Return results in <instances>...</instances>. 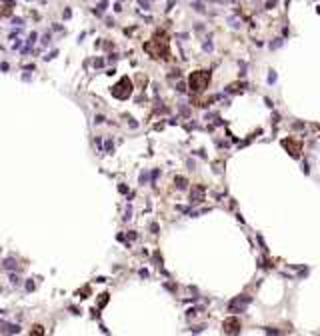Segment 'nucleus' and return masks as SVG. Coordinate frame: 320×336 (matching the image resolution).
I'll list each match as a JSON object with an SVG mask.
<instances>
[{
    "mask_svg": "<svg viewBox=\"0 0 320 336\" xmlns=\"http://www.w3.org/2000/svg\"><path fill=\"white\" fill-rule=\"evenodd\" d=\"M214 2H224V0H214Z\"/></svg>",
    "mask_w": 320,
    "mask_h": 336,
    "instance_id": "33",
    "label": "nucleus"
},
{
    "mask_svg": "<svg viewBox=\"0 0 320 336\" xmlns=\"http://www.w3.org/2000/svg\"><path fill=\"white\" fill-rule=\"evenodd\" d=\"M26 290H28V292H32V290H34V282H32V280H28V282H26Z\"/></svg>",
    "mask_w": 320,
    "mask_h": 336,
    "instance_id": "25",
    "label": "nucleus"
},
{
    "mask_svg": "<svg viewBox=\"0 0 320 336\" xmlns=\"http://www.w3.org/2000/svg\"><path fill=\"white\" fill-rule=\"evenodd\" d=\"M108 60H110V62H114V60H118V54H110V56H108Z\"/></svg>",
    "mask_w": 320,
    "mask_h": 336,
    "instance_id": "30",
    "label": "nucleus"
},
{
    "mask_svg": "<svg viewBox=\"0 0 320 336\" xmlns=\"http://www.w3.org/2000/svg\"><path fill=\"white\" fill-rule=\"evenodd\" d=\"M10 282H12L14 286H18V284H20V278L16 276V274H10Z\"/></svg>",
    "mask_w": 320,
    "mask_h": 336,
    "instance_id": "16",
    "label": "nucleus"
},
{
    "mask_svg": "<svg viewBox=\"0 0 320 336\" xmlns=\"http://www.w3.org/2000/svg\"><path fill=\"white\" fill-rule=\"evenodd\" d=\"M118 190L122 192V194H126V192H128V188H126V186H124V184H120V186H118Z\"/></svg>",
    "mask_w": 320,
    "mask_h": 336,
    "instance_id": "29",
    "label": "nucleus"
},
{
    "mask_svg": "<svg viewBox=\"0 0 320 336\" xmlns=\"http://www.w3.org/2000/svg\"><path fill=\"white\" fill-rule=\"evenodd\" d=\"M104 120H106V118H104L102 114H96V118H94V122H96V124H102Z\"/></svg>",
    "mask_w": 320,
    "mask_h": 336,
    "instance_id": "19",
    "label": "nucleus"
},
{
    "mask_svg": "<svg viewBox=\"0 0 320 336\" xmlns=\"http://www.w3.org/2000/svg\"><path fill=\"white\" fill-rule=\"evenodd\" d=\"M264 332H268V334H280V330H276V328H264Z\"/></svg>",
    "mask_w": 320,
    "mask_h": 336,
    "instance_id": "23",
    "label": "nucleus"
},
{
    "mask_svg": "<svg viewBox=\"0 0 320 336\" xmlns=\"http://www.w3.org/2000/svg\"><path fill=\"white\" fill-rule=\"evenodd\" d=\"M252 302V298L250 296H236L230 300V304H228V312H232V314H240V312H244L246 310V306Z\"/></svg>",
    "mask_w": 320,
    "mask_h": 336,
    "instance_id": "4",
    "label": "nucleus"
},
{
    "mask_svg": "<svg viewBox=\"0 0 320 336\" xmlns=\"http://www.w3.org/2000/svg\"><path fill=\"white\" fill-rule=\"evenodd\" d=\"M174 184H176V188H178V190H186L188 180H186L184 176H176V178H174Z\"/></svg>",
    "mask_w": 320,
    "mask_h": 336,
    "instance_id": "9",
    "label": "nucleus"
},
{
    "mask_svg": "<svg viewBox=\"0 0 320 336\" xmlns=\"http://www.w3.org/2000/svg\"><path fill=\"white\" fill-rule=\"evenodd\" d=\"M144 50H146L152 58H168L170 56V50H168V42H166V38H162V40H158V38H152L150 42H146L144 44Z\"/></svg>",
    "mask_w": 320,
    "mask_h": 336,
    "instance_id": "2",
    "label": "nucleus"
},
{
    "mask_svg": "<svg viewBox=\"0 0 320 336\" xmlns=\"http://www.w3.org/2000/svg\"><path fill=\"white\" fill-rule=\"evenodd\" d=\"M222 328H224L226 334H238L240 332V322L236 320V318H228V320H224Z\"/></svg>",
    "mask_w": 320,
    "mask_h": 336,
    "instance_id": "6",
    "label": "nucleus"
},
{
    "mask_svg": "<svg viewBox=\"0 0 320 336\" xmlns=\"http://www.w3.org/2000/svg\"><path fill=\"white\" fill-rule=\"evenodd\" d=\"M280 144L286 148L288 154H290L292 158H298V156H300L302 144H300V142H296V138H284V140H280Z\"/></svg>",
    "mask_w": 320,
    "mask_h": 336,
    "instance_id": "5",
    "label": "nucleus"
},
{
    "mask_svg": "<svg viewBox=\"0 0 320 336\" xmlns=\"http://www.w3.org/2000/svg\"><path fill=\"white\" fill-rule=\"evenodd\" d=\"M102 64H104V60H102V58H96V60H94V68H100Z\"/></svg>",
    "mask_w": 320,
    "mask_h": 336,
    "instance_id": "22",
    "label": "nucleus"
},
{
    "mask_svg": "<svg viewBox=\"0 0 320 336\" xmlns=\"http://www.w3.org/2000/svg\"><path fill=\"white\" fill-rule=\"evenodd\" d=\"M94 142H96V146H98L100 150H102V140H100V138H96V140H94Z\"/></svg>",
    "mask_w": 320,
    "mask_h": 336,
    "instance_id": "31",
    "label": "nucleus"
},
{
    "mask_svg": "<svg viewBox=\"0 0 320 336\" xmlns=\"http://www.w3.org/2000/svg\"><path fill=\"white\" fill-rule=\"evenodd\" d=\"M30 334H44V330H42V326H34V328L32 330H30Z\"/></svg>",
    "mask_w": 320,
    "mask_h": 336,
    "instance_id": "14",
    "label": "nucleus"
},
{
    "mask_svg": "<svg viewBox=\"0 0 320 336\" xmlns=\"http://www.w3.org/2000/svg\"><path fill=\"white\" fill-rule=\"evenodd\" d=\"M282 44H284V42H282V38H274V42H270V48H272V50H276V48H280Z\"/></svg>",
    "mask_w": 320,
    "mask_h": 336,
    "instance_id": "12",
    "label": "nucleus"
},
{
    "mask_svg": "<svg viewBox=\"0 0 320 336\" xmlns=\"http://www.w3.org/2000/svg\"><path fill=\"white\" fill-rule=\"evenodd\" d=\"M106 302H108V292H104V294H100V298H98V310L104 308Z\"/></svg>",
    "mask_w": 320,
    "mask_h": 336,
    "instance_id": "11",
    "label": "nucleus"
},
{
    "mask_svg": "<svg viewBox=\"0 0 320 336\" xmlns=\"http://www.w3.org/2000/svg\"><path fill=\"white\" fill-rule=\"evenodd\" d=\"M112 150H114V144L108 140V142H106V152H112Z\"/></svg>",
    "mask_w": 320,
    "mask_h": 336,
    "instance_id": "26",
    "label": "nucleus"
},
{
    "mask_svg": "<svg viewBox=\"0 0 320 336\" xmlns=\"http://www.w3.org/2000/svg\"><path fill=\"white\" fill-rule=\"evenodd\" d=\"M274 4H276V0H268V2H266V8L270 10V8H274Z\"/></svg>",
    "mask_w": 320,
    "mask_h": 336,
    "instance_id": "27",
    "label": "nucleus"
},
{
    "mask_svg": "<svg viewBox=\"0 0 320 336\" xmlns=\"http://www.w3.org/2000/svg\"><path fill=\"white\" fill-rule=\"evenodd\" d=\"M146 180H148V174H146V172H142V174H140V184H144Z\"/></svg>",
    "mask_w": 320,
    "mask_h": 336,
    "instance_id": "24",
    "label": "nucleus"
},
{
    "mask_svg": "<svg viewBox=\"0 0 320 336\" xmlns=\"http://www.w3.org/2000/svg\"><path fill=\"white\" fill-rule=\"evenodd\" d=\"M176 90H178V92H186V84H184V82H178V84H176Z\"/></svg>",
    "mask_w": 320,
    "mask_h": 336,
    "instance_id": "17",
    "label": "nucleus"
},
{
    "mask_svg": "<svg viewBox=\"0 0 320 336\" xmlns=\"http://www.w3.org/2000/svg\"><path fill=\"white\" fill-rule=\"evenodd\" d=\"M264 102H266V106H270V108L274 106V104H272V100H270V98H264Z\"/></svg>",
    "mask_w": 320,
    "mask_h": 336,
    "instance_id": "32",
    "label": "nucleus"
},
{
    "mask_svg": "<svg viewBox=\"0 0 320 336\" xmlns=\"http://www.w3.org/2000/svg\"><path fill=\"white\" fill-rule=\"evenodd\" d=\"M138 4H140V6H142V8H144V10H148V8H150V4H148V0H138Z\"/></svg>",
    "mask_w": 320,
    "mask_h": 336,
    "instance_id": "20",
    "label": "nucleus"
},
{
    "mask_svg": "<svg viewBox=\"0 0 320 336\" xmlns=\"http://www.w3.org/2000/svg\"><path fill=\"white\" fill-rule=\"evenodd\" d=\"M208 84H210V72L208 70H196V72L190 74V78H188V86H190V90L192 92H204L208 88Z\"/></svg>",
    "mask_w": 320,
    "mask_h": 336,
    "instance_id": "1",
    "label": "nucleus"
},
{
    "mask_svg": "<svg viewBox=\"0 0 320 336\" xmlns=\"http://www.w3.org/2000/svg\"><path fill=\"white\" fill-rule=\"evenodd\" d=\"M274 82H276V72L270 70V74H268V84H274Z\"/></svg>",
    "mask_w": 320,
    "mask_h": 336,
    "instance_id": "15",
    "label": "nucleus"
},
{
    "mask_svg": "<svg viewBox=\"0 0 320 336\" xmlns=\"http://www.w3.org/2000/svg\"><path fill=\"white\" fill-rule=\"evenodd\" d=\"M202 48H204V50H206V52H212V42H210V40H206V42H204V44H202Z\"/></svg>",
    "mask_w": 320,
    "mask_h": 336,
    "instance_id": "13",
    "label": "nucleus"
},
{
    "mask_svg": "<svg viewBox=\"0 0 320 336\" xmlns=\"http://www.w3.org/2000/svg\"><path fill=\"white\" fill-rule=\"evenodd\" d=\"M110 94L118 100H128L130 94H132V80L128 78V76H122V78L110 88Z\"/></svg>",
    "mask_w": 320,
    "mask_h": 336,
    "instance_id": "3",
    "label": "nucleus"
},
{
    "mask_svg": "<svg viewBox=\"0 0 320 336\" xmlns=\"http://www.w3.org/2000/svg\"><path fill=\"white\" fill-rule=\"evenodd\" d=\"M228 22H230V26H232V28H240V22H238L236 18H230Z\"/></svg>",
    "mask_w": 320,
    "mask_h": 336,
    "instance_id": "18",
    "label": "nucleus"
},
{
    "mask_svg": "<svg viewBox=\"0 0 320 336\" xmlns=\"http://www.w3.org/2000/svg\"><path fill=\"white\" fill-rule=\"evenodd\" d=\"M194 10H196V12H204L206 8H204V4H194Z\"/></svg>",
    "mask_w": 320,
    "mask_h": 336,
    "instance_id": "21",
    "label": "nucleus"
},
{
    "mask_svg": "<svg viewBox=\"0 0 320 336\" xmlns=\"http://www.w3.org/2000/svg\"><path fill=\"white\" fill-rule=\"evenodd\" d=\"M16 264H18V262H16V258L10 256V258H6V260L2 262V266H4L6 270H14V268H16Z\"/></svg>",
    "mask_w": 320,
    "mask_h": 336,
    "instance_id": "10",
    "label": "nucleus"
},
{
    "mask_svg": "<svg viewBox=\"0 0 320 336\" xmlns=\"http://www.w3.org/2000/svg\"><path fill=\"white\" fill-rule=\"evenodd\" d=\"M158 174H160V170H154V172H152V184H154V182H156V178H158Z\"/></svg>",
    "mask_w": 320,
    "mask_h": 336,
    "instance_id": "28",
    "label": "nucleus"
},
{
    "mask_svg": "<svg viewBox=\"0 0 320 336\" xmlns=\"http://www.w3.org/2000/svg\"><path fill=\"white\" fill-rule=\"evenodd\" d=\"M204 192H206V188L204 186H194L192 188V192H190V202L192 204H198V202H202L204 200Z\"/></svg>",
    "mask_w": 320,
    "mask_h": 336,
    "instance_id": "7",
    "label": "nucleus"
},
{
    "mask_svg": "<svg viewBox=\"0 0 320 336\" xmlns=\"http://www.w3.org/2000/svg\"><path fill=\"white\" fill-rule=\"evenodd\" d=\"M0 332H2V334H18L20 326L18 324H2V326H0Z\"/></svg>",
    "mask_w": 320,
    "mask_h": 336,
    "instance_id": "8",
    "label": "nucleus"
}]
</instances>
